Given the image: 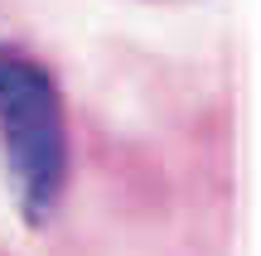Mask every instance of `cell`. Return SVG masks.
<instances>
[{
    "mask_svg": "<svg viewBox=\"0 0 261 256\" xmlns=\"http://www.w3.org/2000/svg\"><path fill=\"white\" fill-rule=\"evenodd\" d=\"M0 160L24 222H48L68 193L73 140L54 73L19 44H0Z\"/></svg>",
    "mask_w": 261,
    "mask_h": 256,
    "instance_id": "obj_1",
    "label": "cell"
}]
</instances>
